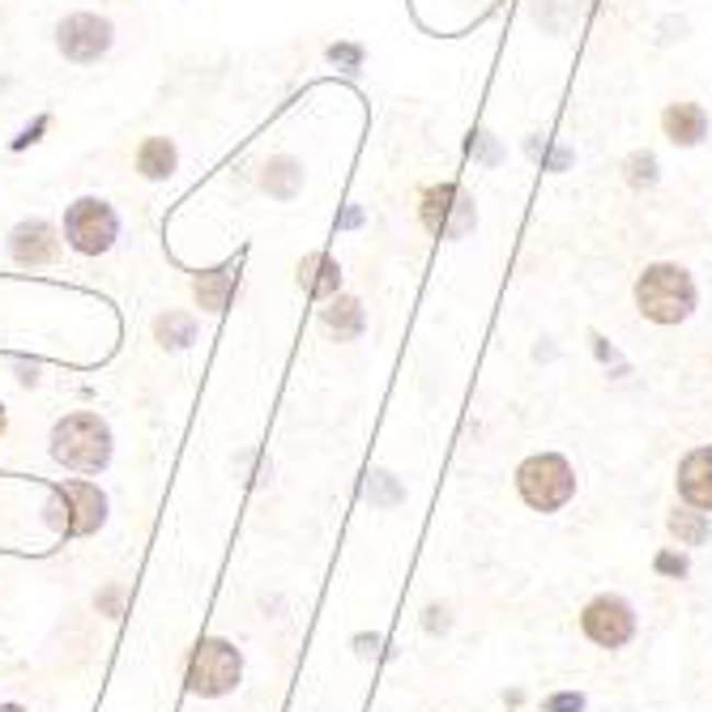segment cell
I'll return each mask as SVG.
<instances>
[{
    "instance_id": "obj_1",
    "label": "cell",
    "mask_w": 712,
    "mask_h": 712,
    "mask_svg": "<svg viewBox=\"0 0 712 712\" xmlns=\"http://www.w3.org/2000/svg\"><path fill=\"white\" fill-rule=\"evenodd\" d=\"M635 312L648 320V324H662V329H674L682 320L696 317L700 308V286L687 265L678 261H653L644 265L640 277H635Z\"/></svg>"
},
{
    "instance_id": "obj_2",
    "label": "cell",
    "mask_w": 712,
    "mask_h": 712,
    "mask_svg": "<svg viewBox=\"0 0 712 712\" xmlns=\"http://www.w3.org/2000/svg\"><path fill=\"white\" fill-rule=\"evenodd\" d=\"M51 457L78 474H99L112 461V432L99 414H69L51 427Z\"/></svg>"
},
{
    "instance_id": "obj_3",
    "label": "cell",
    "mask_w": 712,
    "mask_h": 712,
    "mask_svg": "<svg viewBox=\"0 0 712 712\" xmlns=\"http://www.w3.org/2000/svg\"><path fill=\"white\" fill-rule=\"evenodd\" d=\"M516 491L533 513H559L576 495V470L559 452H533L516 466Z\"/></svg>"
},
{
    "instance_id": "obj_4",
    "label": "cell",
    "mask_w": 712,
    "mask_h": 712,
    "mask_svg": "<svg viewBox=\"0 0 712 712\" xmlns=\"http://www.w3.org/2000/svg\"><path fill=\"white\" fill-rule=\"evenodd\" d=\"M418 218L436 239H466L478 227V205L474 197H466L457 180H439L432 188H423Z\"/></svg>"
},
{
    "instance_id": "obj_5",
    "label": "cell",
    "mask_w": 712,
    "mask_h": 712,
    "mask_svg": "<svg viewBox=\"0 0 712 712\" xmlns=\"http://www.w3.org/2000/svg\"><path fill=\"white\" fill-rule=\"evenodd\" d=\"M239 674H243V657H239L236 644L227 640H200L193 648V662H188V691L193 696H227L236 691Z\"/></svg>"
},
{
    "instance_id": "obj_6",
    "label": "cell",
    "mask_w": 712,
    "mask_h": 712,
    "mask_svg": "<svg viewBox=\"0 0 712 712\" xmlns=\"http://www.w3.org/2000/svg\"><path fill=\"white\" fill-rule=\"evenodd\" d=\"M116 209L99 197L73 200L69 214H65V239L73 243V252H81V256H103L116 243Z\"/></svg>"
},
{
    "instance_id": "obj_7",
    "label": "cell",
    "mask_w": 712,
    "mask_h": 712,
    "mask_svg": "<svg viewBox=\"0 0 712 712\" xmlns=\"http://www.w3.org/2000/svg\"><path fill=\"white\" fill-rule=\"evenodd\" d=\"M56 47H60V56L73 60V65H94V60L107 56V47H112V22L99 18V13H73V18L60 22Z\"/></svg>"
},
{
    "instance_id": "obj_8",
    "label": "cell",
    "mask_w": 712,
    "mask_h": 712,
    "mask_svg": "<svg viewBox=\"0 0 712 712\" xmlns=\"http://www.w3.org/2000/svg\"><path fill=\"white\" fill-rule=\"evenodd\" d=\"M581 628H585V635H589L594 644H601V648H623V644L635 635V610L623 601V597L601 594L585 606Z\"/></svg>"
},
{
    "instance_id": "obj_9",
    "label": "cell",
    "mask_w": 712,
    "mask_h": 712,
    "mask_svg": "<svg viewBox=\"0 0 712 712\" xmlns=\"http://www.w3.org/2000/svg\"><path fill=\"white\" fill-rule=\"evenodd\" d=\"M709 133H712V116L704 103H696V99H674V103H666V112H662V137L670 141L674 150H700L709 141Z\"/></svg>"
},
{
    "instance_id": "obj_10",
    "label": "cell",
    "mask_w": 712,
    "mask_h": 712,
    "mask_svg": "<svg viewBox=\"0 0 712 712\" xmlns=\"http://www.w3.org/2000/svg\"><path fill=\"white\" fill-rule=\"evenodd\" d=\"M9 252H13V261L26 265V269H35V265H51V261L60 256L56 227L43 222V218H26V222H18L13 236H9Z\"/></svg>"
},
{
    "instance_id": "obj_11",
    "label": "cell",
    "mask_w": 712,
    "mask_h": 712,
    "mask_svg": "<svg viewBox=\"0 0 712 712\" xmlns=\"http://www.w3.org/2000/svg\"><path fill=\"white\" fill-rule=\"evenodd\" d=\"M60 504H65V529L69 533H94L99 525H103V516H107V499H103V491L99 486H90V482H65L60 486Z\"/></svg>"
},
{
    "instance_id": "obj_12",
    "label": "cell",
    "mask_w": 712,
    "mask_h": 712,
    "mask_svg": "<svg viewBox=\"0 0 712 712\" xmlns=\"http://www.w3.org/2000/svg\"><path fill=\"white\" fill-rule=\"evenodd\" d=\"M678 495H682L687 508L712 513V444L691 448V452L678 461Z\"/></svg>"
},
{
    "instance_id": "obj_13",
    "label": "cell",
    "mask_w": 712,
    "mask_h": 712,
    "mask_svg": "<svg viewBox=\"0 0 712 712\" xmlns=\"http://www.w3.org/2000/svg\"><path fill=\"white\" fill-rule=\"evenodd\" d=\"M320 324L337 337V342H355L358 333L367 329V312H363V303L351 299V295H337L324 312H320Z\"/></svg>"
},
{
    "instance_id": "obj_14",
    "label": "cell",
    "mask_w": 712,
    "mask_h": 712,
    "mask_svg": "<svg viewBox=\"0 0 712 712\" xmlns=\"http://www.w3.org/2000/svg\"><path fill=\"white\" fill-rule=\"evenodd\" d=\"M299 282L308 286V295H337V286H342V274H337V265H333V256L329 252H312V256H303V265H299Z\"/></svg>"
},
{
    "instance_id": "obj_15",
    "label": "cell",
    "mask_w": 712,
    "mask_h": 712,
    "mask_svg": "<svg viewBox=\"0 0 712 712\" xmlns=\"http://www.w3.org/2000/svg\"><path fill=\"white\" fill-rule=\"evenodd\" d=\"M265 193L277 200H295L299 188H303V166L295 159H269L265 162V175H261Z\"/></svg>"
},
{
    "instance_id": "obj_16",
    "label": "cell",
    "mask_w": 712,
    "mask_h": 712,
    "mask_svg": "<svg viewBox=\"0 0 712 712\" xmlns=\"http://www.w3.org/2000/svg\"><path fill=\"white\" fill-rule=\"evenodd\" d=\"M137 171L146 180H166L175 171V146L166 137H146L141 150H137Z\"/></svg>"
},
{
    "instance_id": "obj_17",
    "label": "cell",
    "mask_w": 712,
    "mask_h": 712,
    "mask_svg": "<svg viewBox=\"0 0 712 712\" xmlns=\"http://www.w3.org/2000/svg\"><path fill=\"white\" fill-rule=\"evenodd\" d=\"M193 290H197V303L205 308V312H222L227 299H231V290H236V277H231V269L200 274L197 282H193Z\"/></svg>"
},
{
    "instance_id": "obj_18",
    "label": "cell",
    "mask_w": 712,
    "mask_h": 712,
    "mask_svg": "<svg viewBox=\"0 0 712 712\" xmlns=\"http://www.w3.org/2000/svg\"><path fill=\"white\" fill-rule=\"evenodd\" d=\"M670 533L682 542V547H700V542H709L712 525H709V516L700 513V508H674V513H670Z\"/></svg>"
},
{
    "instance_id": "obj_19",
    "label": "cell",
    "mask_w": 712,
    "mask_h": 712,
    "mask_svg": "<svg viewBox=\"0 0 712 712\" xmlns=\"http://www.w3.org/2000/svg\"><path fill=\"white\" fill-rule=\"evenodd\" d=\"M623 171H628V184H632V188H653V184L662 180V166H657V154H653V150H635L632 159L623 162Z\"/></svg>"
},
{
    "instance_id": "obj_20",
    "label": "cell",
    "mask_w": 712,
    "mask_h": 712,
    "mask_svg": "<svg viewBox=\"0 0 712 712\" xmlns=\"http://www.w3.org/2000/svg\"><path fill=\"white\" fill-rule=\"evenodd\" d=\"M159 337H162V346H171V351H184L193 337H197V329H193V320L188 317H162L159 320Z\"/></svg>"
},
{
    "instance_id": "obj_21",
    "label": "cell",
    "mask_w": 712,
    "mask_h": 712,
    "mask_svg": "<svg viewBox=\"0 0 712 712\" xmlns=\"http://www.w3.org/2000/svg\"><path fill=\"white\" fill-rule=\"evenodd\" d=\"M367 495H371V504H384V508H389V504L401 499V486L393 482V474H380V470H376L371 482H367Z\"/></svg>"
},
{
    "instance_id": "obj_22",
    "label": "cell",
    "mask_w": 712,
    "mask_h": 712,
    "mask_svg": "<svg viewBox=\"0 0 712 712\" xmlns=\"http://www.w3.org/2000/svg\"><path fill=\"white\" fill-rule=\"evenodd\" d=\"M329 60H333V65L342 60L351 73H358V65H363V47H355V43H337V47H329Z\"/></svg>"
},
{
    "instance_id": "obj_23",
    "label": "cell",
    "mask_w": 712,
    "mask_h": 712,
    "mask_svg": "<svg viewBox=\"0 0 712 712\" xmlns=\"http://www.w3.org/2000/svg\"><path fill=\"white\" fill-rule=\"evenodd\" d=\"M542 709H547V712H581V709H585V696H576V691H563V696H551Z\"/></svg>"
},
{
    "instance_id": "obj_24",
    "label": "cell",
    "mask_w": 712,
    "mask_h": 712,
    "mask_svg": "<svg viewBox=\"0 0 712 712\" xmlns=\"http://www.w3.org/2000/svg\"><path fill=\"white\" fill-rule=\"evenodd\" d=\"M657 572H666V576H687V559L682 554H657V563H653Z\"/></svg>"
},
{
    "instance_id": "obj_25",
    "label": "cell",
    "mask_w": 712,
    "mask_h": 712,
    "mask_svg": "<svg viewBox=\"0 0 712 712\" xmlns=\"http://www.w3.org/2000/svg\"><path fill=\"white\" fill-rule=\"evenodd\" d=\"M0 712H26V709H18V704H0Z\"/></svg>"
},
{
    "instance_id": "obj_26",
    "label": "cell",
    "mask_w": 712,
    "mask_h": 712,
    "mask_svg": "<svg viewBox=\"0 0 712 712\" xmlns=\"http://www.w3.org/2000/svg\"><path fill=\"white\" fill-rule=\"evenodd\" d=\"M0 432H4V405H0Z\"/></svg>"
}]
</instances>
